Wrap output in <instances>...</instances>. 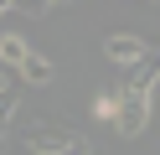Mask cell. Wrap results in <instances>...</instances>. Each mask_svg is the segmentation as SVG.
Listing matches in <instances>:
<instances>
[{
	"mask_svg": "<svg viewBox=\"0 0 160 155\" xmlns=\"http://www.w3.org/2000/svg\"><path fill=\"white\" fill-rule=\"evenodd\" d=\"M26 140H31L36 155H78V150H83V140H78V134H52V129H31Z\"/></svg>",
	"mask_w": 160,
	"mask_h": 155,
	"instance_id": "6da1fadb",
	"label": "cell"
},
{
	"mask_svg": "<svg viewBox=\"0 0 160 155\" xmlns=\"http://www.w3.org/2000/svg\"><path fill=\"white\" fill-rule=\"evenodd\" d=\"M103 57L114 62V67H134V62L145 57V41L139 36H108L103 41Z\"/></svg>",
	"mask_w": 160,
	"mask_h": 155,
	"instance_id": "7a4b0ae2",
	"label": "cell"
},
{
	"mask_svg": "<svg viewBox=\"0 0 160 155\" xmlns=\"http://www.w3.org/2000/svg\"><path fill=\"white\" fill-rule=\"evenodd\" d=\"M0 57H5V62H16V67H21V62L31 57V47H26V41L16 36V31H5V36H0Z\"/></svg>",
	"mask_w": 160,
	"mask_h": 155,
	"instance_id": "3957f363",
	"label": "cell"
},
{
	"mask_svg": "<svg viewBox=\"0 0 160 155\" xmlns=\"http://www.w3.org/2000/svg\"><path fill=\"white\" fill-rule=\"evenodd\" d=\"M93 119H119V93H93Z\"/></svg>",
	"mask_w": 160,
	"mask_h": 155,
	"instance_id": "277c9868",
	"label": "cell"
},
{
	"mask_svg": "<svg viewBox=\"0 0 160 155\" xmlns=\"http://www.w3.org/2000/svg\"><path fill=\"white\" fill-rule=\"evenodd\" d=\"M21 72H26L31 83H52V67H47V57H36V52H31V57L21 62Z\"/></svg>",
	"mask_w": 160,
	"mask_h": 155,
	"instance_id": "5b68a950",
	"label": "cell"
},
{
	"mask_svg": "<svg viewBox=\"0 0 160 155\" xmlns=\"http://www.w3.org/2000/svg\"><path fill=\"white\" fill-rule=\"evenodd\" d=\"M21 5H31V10H42V5H47V0H21Z\"/></svg>",
	"mask_w": 160,
	"mask_h": 155,
	"instance_id": "8992f818",
	"label": "cell"
},
{
	"mask_svg": "<svg viewBox=\"0 0 160 155\" xmlns=\"http://www.w3.org/2000/svg\"><path fill=\"white\" fill-rule=\"evenodd\" d=\"M47 5H57V0H47Z\"/></svg>",
	"mask_w": 160,
	"mask_h": 155,
	"instance_id": "52a82bcc",
	"label": "cell"
}]
</instances>
